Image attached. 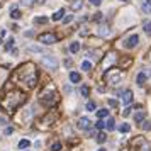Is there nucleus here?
Masks as SVG:
<instances>
[{"mask_svg": "<svg viewBox=\"0 0 151 151\" xmlns=\"http://www.w3.org/2000/svg\"><path fill=\"white\" fill-rule=\"evenodd\" d=\"M5 34H7V31H5V29H2V31H0V37H4Z\"/></svg>", "mask_w": 151, "mask_h": 151, "instance_id": "obj_41", "label": "nucleus"}, {"mask_svg": "<svg viewBox=\"0 0 151 151\" xmlns=\"http://www.w3.org/2000/svg\"><path fill=\"white\" fill-rule=\"evenodd\" d=\"M131 112H132V107H129V105H127V107L122 110V116H124V117H127V116H131Z\"/></svg>", "mask_w": 151, "mask_h": 151, "instance_id": "obj_30", "label": "nucleus"}, {"mask_svg": "<svg viewBox=\"0 0 151 151\" xmlns=\"http://www.w3.org/2000/svg\"><path fill=\"white\" fill-rule=\"evenodd\" d=\"M85 109L88 110V112H95V109H97L95 102H93V100H88V102H87V105H85Z\"/></svg>", "mask_w": 151, "mask_h": 151, "instance_id": "obj_17", "label": "nucleus"}, {"mask_svg": "<svg viewBox=\"0 0 151 151\" xmlns=\"http://www.w3.org/2000/svg\"><path fill=\"white\" fill-rule=\"evenodd\" d=\"M105 78H107V82L112 83V85H117V83L122 80V73H105Z\"/></svg>", "mask_w": 151, "mask_h": 151, "instance_id": "obj_6", "label": "nucleus"}, {"mask_svg": "<svg viewBox=\"0 0 151 151\" xmlns=\"http://www.w3.org/2000/svg\"><path fill=\"white\" fill-rule=\"evenodd\" d=\"M0 7H2V4H0Z\"/></svg>", "mask_w": 151, "mask_h": 151, "instance_id": "obj_45", "label": "nucleus"}, {"mask_svg": "<svg viewBox=\"0 0 151 151\" xmlns=\"http://www.w3.org/2000/svg\"><path fill=\"white\" fill-rule=\"evenodd\" d=\"M27 51L29 53H41L42 48L41 46H34V44H31V46H27Z\"/></svg>", "mask_w": 151, "mask_h": 151, "instance_id": "obj_19", "label": "nucleus"}, {"mask_svg": "<svg viewBox=\"0 0 151 151\" xmlns=\"http://www.w3.org/2000/svg\"><path fill=\"white\" fill-rule=\"evenodd\" d=\"M63 17H65V9H60L58 12H55V14L51 15V21H53V22H58V21H61Z\"/></svg>", "mask_w": 151, "mask_h": 151, "instance_id": "obj_9", "label": "nucleus"}, {"mask_svg": "<svg viewBox=\"0 0 151 151\" xmlns=\"http://www.w3.org/2000/svg\"><path fill=\"white\" fill-rule=\"evenodd\" d=\"M41 65L46 70H58V60L53 55H46L41 58Z\"/></svg>", "mask_w": 151, "mask_h": 151, "instance_id": "obj_1", "label": "nucleus"}, {"mask_svg": "<svg viewBox=\"0 0 151 151\" xmlns=\"http://www.w3.org/2000/svg\"><path fill=\"white\" fill-rule=\"evenodd\" d=\"M97 117H99V119H105V117H109V110H107V109L97 110Z\"/></svg>", "mask_w": 151, "mask_h": 151, "instance_id": "obj_15", "label": "nucleus"}, {"mask_svg": "<svg viewBox=\"0 0 151 151\" xmlns=\"http://www.w3.org/2000/svg\"><path fill=\"white\" fill-rule=\"evenodd\" d=\"M99 34H100V36H109V34H110V31L105 27V26H102V27L99 29Z\"/></svg>", "mask_w": 151, "mask_h": 151, "instance_id": "obj_26", "label": "nucleus"}, {"mask_svg": "<svg viewBox=\"0 0 151 151\" xmlns=\"http://www.w3.org/2000/svg\"><path fill=\"white\" fill-rule=\"evenodd\" d=\"M14 37H10V39H9L7 41V44H5V49H7V51H12V48H14Z\"/></svg>", "mask_w": 151, "mask_h": 151, "instance_id": "obj_25", "label": "nucleus"}, {"mask_svg": "<svg viewBox=\"0 0 151 151\" xmlns=\"http://www.w3.org/2000/svg\"><path fill=\"white\" fill-rule=\"evenodd\" d=\"M105 129H107V131H114V129H116V121H114L112 117L107 119V122H105Z\"/></svg>", "mask_w": 151, "mask_h": 151, "instance_id": "obj_12", "label": "nucleus"}, {"mask_svg": "<svg viewBox=\"0 0 151 151\" xmlns=\"http://www.w3.org/2000/svg\"><path fill=\"white\" fill-rule=\"evenodd\" d=\"M29 139H21V141H19V148H21V150H26V148H29Z\"/></svg>", "mask_w": 151, "mask_h": 151, "instance_id": "obj_23", "label": "nucleus"}, {"mask_svg": "<svg viewBox=\"0 0 151 151\" xmlns=\"http://www.w3.org/2000/svg\"><path fill=\"white\" fill-rule=\"evenodd\" d=\"M12 132H14V127H7V129H5V134H12Z\"/></svg>", "mask_w": 151, "mask_h": 151, "instance_id": "obj_38", "label": "nucleus"}, {"mask_svg": "<svg viewBox=\"0 0 151 151\" xmlns=\"http://www.w3.org/2000/svg\"><path fill=\"white\" fill-rule=\"evenodd\" d=\"M82 70L83 71H90V70H92V63L90 61H83L82 63Z\"/></svg>", "mask_w": 151, "mask_h": 151, "instance_id": "obj_24", "label": "nucleus"}, {"mask_svg": "<svg viewBox=\"0 0 151 151\" xmlns=\"http://www.w3.org/2000/svg\"><path fill=\"white\" fill-rule=\"evenodd\" d=\"M102 19H104V14H102V12H97V14L93 15V21H95V22H100Z\"/></svg>", "mask_w": 151, "mask_h": 151, "instance_id": "obj_31", "label": "nucleus"}, {"mask_svg": "<svg viewBox=\"0 0 151 151\" xmlns=\"http://www.w3.org/2000/svg\"><path fill=\"white\" fill-rule=\"evenodd\" d=\"M24 36H26V37H32L34 32H32V31H27V32H24Z\"/></svg>", "mask_w": 151, "mask_h": 151, "instance_id": "obj_37", "label": "nucleus"}, {"mask_svg": "<svg viewBox=\"0 0 151 151\" xmlns=\"http://www.w3.org/2000/svg\"><path fill=\"white\" fill-rule=\"evenodd\" d=\"M76 126H78V129H82V131H88L92 127V121H90L88 117H80Z\"/></svg>", "mask_w": 151, "mask_h": 151, "instance_id": "obj_5", "label": "nucleus"}, {"mask_svg": "<svg viewBox=\"0 0 151 151\" xmlns=\"http://www.w3.org/2000/svg\"><path fill=\"white\" fill-rule=\"evenodd\" d=\"M65 66H66V68H68V66H71V60H68V58H66V60H65Z\"/></svg>", "mask_w": 151, "mask_h": 151, "instance_id": "obj_40", "label": "nucleus"}, {"mask_svg": "<svg viewBox=\"0 0 151 151\" xmlns=\"http://www.w3.org/2000/svg\"><path fill=\"white\" fill-rule=\"evenodd\" d=\"M88 2L92 4V5H93V7H99V5L102 4V0H88Z\"/></svg>", "mask_w": 151, "mask_h": 151, "instance_id": "obj_35", "label": "nucleus"}, {"mask_svg": "<svg viewBox=\"0 0 151 151\" xmlns=\"http://www.w3.org/2000/svg\"><path fill=\"white\" fill-rule=\"evenodd\" d=\"M37 39H39V42L46 44V46H49V44H55V42L58 41V37H56L55 32H42Z\"/></svg>", "mask_w": 151, "mask_h": 151, "instance_id": "obj_2", "label": "nucleus"}, {"mask_svg": "<svg viewBox=\"0 0 151 151\" xmlns=\"http://www.w3.org/2000/svg\"><path fill=\"white\" fill-rule=\"evenodd\" d=\"M46 22H48L46 17H36L34 19V24H46Z\"/></svg>", "mask_w": 151, "mask_h": 151, "instance_id": "obj_29", "label": "nucleus"}, {"mask_svg": "<svg viewBox=\"0 0 151 151\" xmlns=\"http://www.w3.org/2000/svg\"><path fill=\"white\" fill-rule=\"evenodd\" d=\"M139 126H141V129H143V131H150L151 129V122H150V121H146V119H144Z\"/></svg>", "mask_w": 151, "mask_h": 151, "instance_id": "obj_21", "label": "nucleus"}, {"mask_svg": "<svg viewBox=\"0 0 151 151\" xmlns=\"http://www.w3.org/2000/svg\"><path fill=\"white\" fill-rule=\"evenodd\" d=\"M22 4L24 5H29V4H32V0H22Z\"/></svg>", "mask_w": 151, "mask_h": 151, "instance_id": "obj_42", "label": "nucleus"}, {"mask_svg": "<svg viewBox=\"0 0 151 151\" xmlns=\"http://www.w3.org/2000/svg\"><path fill=\"white\" fill-rule=\"evenodd\" d=\"M78 51H80V42H71V44H70V53H78Z\"/></svg>", "mask_w": 151, "mask_h": 151, "instance_id": "obj_18", "label": "nucleus"}, {"mask_svg": "<svg viewBox=\"0 0 151 151\" xmlns=\"http://www.w3.org/2000/svg\"><path fill=\"white\" fill-rule=\"evenodd\" d=\"M99 151H105V150H104V148H100V150H99Z\"/></svg>", "mask_w": 151, "mask_h": 151, "instance_id": "obj_44", "label": "nucleus"}, {"mask_svg": "<svg viewBox=\"0 0 151 151\" xmlns=\"http://www.w3.org/2000/svg\"><path fill=\"white\" fill-rule=\"evenodd\" d=\"M146 80H148V75H146L144 71H141V73H137V76H136V83L139 85V87H143L144 83H146Z\"/></svg>", "mask_w": 151, "mask_h": 151, "instance_id": "obj_8", "label": "nucleus"}, {"mask_svg": "<svg viewBox=\"0 0 151 151\" xmlns=\"http://www.w3.org/2000/svg\"><path fill=\"white\" fill-rule=\"evenodd\" d=\"M137 42H139V36L132 34V36H129L127 39H124V48L132 49V48H136V46H137Z\"/></svg>", "mask_w": 151, "mask_h": 151, "instance_id": "obj_4", "label": "nucleus"}, {"mask_svg": "<svg viewBox=\"0 0 151 151\" xmlns=\"http://www.w3.org/2000/svg\"><path fill=\"white\" fill-rule=\"evenodd\" d=\"M73 21V15H66V17H63V22H65V24H68V22H71Z\"/></svg>", "mask_w": 151, "mask_h": 151, "instance_id": "obj_34", "label": "nucleus"}, {"mask_svg": "<svg viewBox=\"0 0 151 151\" xmlns=\"http://www.w3.org/2000/svg\"><path fill=\"white\" fill-rule=\"evenodd\" d=\"M121 95H122L121 99H122L124 105H129V104H132V92H131V90H124Z\"/></svg>", "mask_w": 151, "mask_h": 151, "instance_id": "obj_7", "label": "nucleus"}, {"mask_svg": "<svg viewBox=\"0 0 151 151\" xmlns=\"http://www.w3.org/2000/svg\"><path fill=\"white\" fill-rule=\"evenodd\" d=\"M0 124H7V119L5 117H0Z\"/></svg>", "mask_w": 151, "mask_h": 151, "instance_id": "obj_43", "label": "nucleus"}, {"mask_svg": "<svg viewBox=\"0 0 151 151\" xmlns=\"http://www.w3.org/2000/svg\"><path fill=\"white\" fill-rule=\"evenodd\" d=\"M146 119V112L144 110H137L136 114H134V121H136V124H141Z\"/></svg>", "mask_w": 151, "mask_h": 151, "instance_id": "obj_10", "label": "nucleus"}, {"mask_svg": "<svg viewBox=\"0 0 151 151\" xmlns=\"http://www.w3.org/2000/svg\"><path fill=\"white\" fill-rule=\"evenodd\" d=\"M143 151H151V148H150V144H146V143H143Z\"/></svg>", "mask_w": 151, "mask_h": 151, "instance_id": "obj_39", "label": "nucleus"}, {"mask_svg": "<svg viewBox=\"0 0 151 151\" xmlns=\"http://www.w3.org/2000/svg\"><path fill=\"white\" fill-rule=\"evenodd\" d=\"M151 7V0H144L143 2V10H150Z\"/></svg>", "mask_w": 151, "mask_h": 151, "instance_id": "obj_32", "label": "nucleus"}, {"mask_svg": "<svg viewBox=\"0 0 151 151\" xmlns=\"http://www.w3.org/2000/svg\"><path fill=\"white\" fill-rule=\"evenodd\" d=\"M143 29H144V32H146V34H151V21H144Z\"/></svg>", "mask_w": 151, "mask_h": 151, "instance_id": "obj_22", "label": "nucleus"}, {"mask_svg": "<svg viewBox=\"0 0 151 151\" xmlns=\"http://www.w3.org/2000/svg\"><path fill=\"white\" fill-rule=\"evenodd\" d=\"M10 17H12V19H15V21H19L22 15H21V12H19L17 9H12V10H10Z\"/></svg>", "mask_w": 151, "mask_h": 151, "instance_id": "obj_20", "label": "nucleus"}, {"mask_svg": "<svg viewBox=\"0 0 151 151\" xmlns=\"http://www.w3.org/2000/svg\"><path fill=\"white\" fill-rule=\"evenodd\" d=\"M117 129H119V132H124V134H126V132H129V131H131V126L127 122H124V124H121Z\"/></svg>", "mask_w": 151, "mask_h": 151, "instance_id": "obj_16", "label": "nucleus"}, {"mask_svg": "<svg viewBox=\"0 0 151 151\" xmlns=\"http://www.w3.org/2000/svg\"><path fill=\"white\" fill-rule=\"evenodd\" d=\"M88 92H90V88L87 87V85H83L82 88H80V93H82L83 97H88Z\"/></svg>", "mask_w": 151, "mask_h": 151, "instance_id": "obj_28", "label": "nucleus"}, {"mask_svg": "<svg viewBox=\"0 0 151 151\" xmlns=\"http://www.w3.org/2000/svg\"><path fill=\"white\" fill-rule=\"evenodd\" d=\"M95 141L99 144H104L105 141H107V134H105V132H99V134H97V137H95Z\"/></svg>", "mask_w": 151, "mask_h": 151, "instance_id": "obj_13", "label": "nucleus"}, {"mask_svg": "<svg viewBox=\"0 0 151 151\" xmlns=\"http://www.w3.org/2000/svg\"><path fill=\"white\" fill-rule=\"evenodd\" d=\"M80 80H82V75L80 73H76V71H71L70 73V82L71 83H80Z\"/></svg>", "mask_w": 151, "mask_h": 151, "instance_id": "obj_11", "label": "nucleus"}, {"mask_svg": "<svg viewBox=\"0 0 151 151\" xmlns=\"http://www.w3.org/2000/svg\"><path fill=\"white\" fill-rule=\"evenodd\" d=\"M95 127H97V129H100V131L105 129V122H104L102 119H99V121L95 122Z\"/></svg>", "mask_w": 151, "mask_h": 151, "instance_id": "obj_27", "label": "nucleus"}, {"mask_svg": "<svg viewBox=\"0 0 151 151\" xmlns=\"http://www.w3.org/2000/svg\"><path fill=\"white\" fill-rule=\"evenodd\" d=\"M60 150H61V143H55L51 146V151H60Z\"/></svg>", "mask_w": 151, "mask_h": 151, "instance_id": "obj_33", "label": "nucleus"}, {"mask_svg": "<svg viewBox=\"0 0 151 151\" xmlns=\"http://www.w3.org/2000/svg\"><path fill=\"white\" fill-rule=\"evenodd\" d=\"M82 7H83V0H75L71 4V10H80Z\"/></svg>", "mask_w": 151, "mask_h": 151, "instance_id": "obj_14", "label": "nucleus"}, {"mask_svg": "<svg viewBox=\"0 0 151 151\" xmlns=\"http://www.w3.org/2000/svg\"><path fill=\"white\" fill-rule=\"evenodd\" d=\"M109 105H110V107H117V105H119V102H117V100H114V99H109Z\"/></svg>", "mask_w": 151, "mask_h": 151, "instance_id": "obj_36", "label": "nucleus"}, {"mask_svg": "<svg viewBox=\"0 0 151 151\" xmlns=\"http://www.w3.org/2000/svg\"><path fill=\"white\" fill-rule=\"evenodd\" d=\"M56 100H58V95H56V92H48L46 95L41 99V102L44 105H55Z\"/></svg>", "mask_w": 151, "mask_h": 151, "instance_id": "obj_3", "label": "nucleus"}]
</instances>
